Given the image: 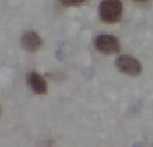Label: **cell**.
Returning a JSON list of instances; mask_svg holds the SVG:
<instances>
[{"label":"cell","instance_id":"6da1fadb","mask_svg":"<svg viewBox=\"0 0 153 147\" xmlns=\"http://www.w3.org/2000/svg\"><path fill=\"white\" fill-rule=\"evenodd\" d=\"M99 14L102 21L106 24L118 23L123 18V4L120 0H102Z\"/></svg>","mask_w":153,"mask_h":147},{"label":"cell","instance_id":"7a4b0ae2","mask_svg":"<svg viewBox=\"0 0 153 147\" xmlns=\"http://www.w3.org/2000/svg\"><path fill=\"white\" fill-rule=\"evenodd\" d=\"M94 48L106 55L117 54L121 51V44L117 38L111 34H99L94 40Z\"/></svg>","mask_w":153,"mask_h":147},{"label":"cell","instance_id":"3957f363","mask_svg":"<svg viewBox=\"0 0 153 147\" xmlns=\"http://www.w3.org/2000/svg\"><path fill=\"white\" fill-rule=\"evenodd\" d=\"M115 66L119 72L130 76H138L143 72L141 62L128 54L117 57L115 61Z\"/></svg>","mask_w":153,"mask_h":147},{"label":"cell","instance_id":"277c9868","mask_svg":"<svg viewBox=\"0 0 153 147\" xmlns=\"http://www.w3.org/2000/svg\"><path fill=\"white\" fill-rule=\"evenodd\" d=\"M21 48L29 53H35L42 46V39L39 34L33 31H27L24 33L20 39Z\"/></svg>","mask_w":153,"mask_h":147},{"label":"cell","instance_id":"5b68a950","mask_svg":"<svg viewBox=\"0 0 153 147\" xmlns=\"http://www.w3.org/2000/svg\"><path fill=\"white\" fill-rule=\"evenodd\" d=\"M28 84L32 91L36 95H46L48 90L47 81L45 78L37 72H31L28 74Z\"/></svg>","mask_w":153,"mask_h":147},{"label":"cell","instance_id":"8992f818","mask_svg":"<svg viewBox=\"0 0 153 147\" xmlns=\"http://www.w3.org/2000/svg\"><path fill=\"white\" fill-rule=\"evenodd\" d=\"M88 0H59V2L64 6H78L84 3H86Z\"/></svg>","mask_w":153,"mask_h":147},{"label":"cell","instance_id":"52a82bcc","mask_svg":"<svg viewBox=\"0 0 153 147\" xmlns=\"http://www.w3.org/2000/svg\"><path fill=\"white\" fill-rule=\"evenodd\" d=\"M134 2H137V3H144V2H147L149 0H133Z\"/></svg>","mask_w":153,"mask_h":147}]
</instances>
